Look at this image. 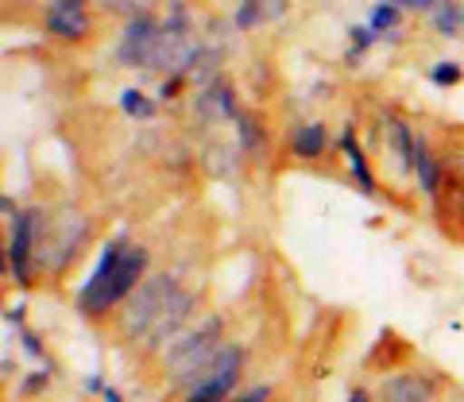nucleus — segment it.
I'll use <instances>...</instances> for the list:
<instances>
[{
    "label": "nucleus",
    "instance_id": "f257e3e1",
    "mask_svg": "<svg viewBox=\"0 0 464 402\" xmlns=\"http://www.w3.org/2000/svg\"><path fill=\"white\" fill-rule=\"evenodd\" d=\"M148 260H151L148 248H132L124 236L109 240L93 267V275L85 279V286L78 291V310L85 318H105L112 306H124L140 286L143 271H148Z\"/></svg>",
    "mask_w": 464,
    "mask_h": 402
},
{
    "label": "nucleus",
    "instance_id": "f03ea898",
    "mask_svg": "<svg viewBox=\"0 0 464 402\" xmlns=\"http://www.w3.org/2000/svg\"><path fill=\"white\" fill-rule=\"evenodd\" d=\"M221 333H225L221 318H209V321H201L194 329H186L182 337H174L167 344V371H170V379L194 383L201 371H206V364L217 356V349H221Z\"/></svg>",
    "mask_w": 464,
    "mask_h": 402
},
{
    "label": "nucleus",
    "instance_id": "7ed1b4c3",
    "mask_svg": "<svg viewBox=\"0 0 464 402\" xmlns=\"http://www.w3.org/2000/svg\"><path fill=\"white\" fill-rule=\"evenodd\" d=\"M174 291H179V282H174V275H151L148 282H140L132 298L121 306V333L124 337H148L159 313H163V306L174 298Z\"/></svg>",
    "mask_w": 464,
    "mask_h": 402
},
{
    "label": "nucleus",
    "instance_id": "20e7f679",
    "mask_svg": "<svg viewBox=\"0 0 464 402\" xmlns=\"http://www.w3.org/2000/svg\"><path fill=\"white\" fill-rule=\"evenodd\" d=\"M159 47H163V24L151 20V16H136V20L124 24L116 59H121L124 66H136V70H155Z\"/></svg>",
    "mask_w": 464,
    "mask_h": 402
},
{
    "label": "nucleus",
    "instance_id": "39448f33",
    "mask_svg": "<svg viewBox=\"0 0 464 402\" xmlns=\"http://www.w3.org/2000/svg\"><path fill=\"white\" fill-rule=\"evenodd\" d=\"M240 364H244V352L240 349H217V356L206 364V371H201L194 383H186V387H190L194 398L225 402V395L240 383Z\"/></svg>",
    "mask_w": 464,
    "mask_h": 402
},
{
    "label": "nucleus",
    "instance_id": "423d86ee",
    "mask_svg": "<svg viewBox=\"0 0 464 402\" xmlns=\"http://www.w3.org/2000/svg\"><path fill=\"white\" fill-rule=\"evenodd\" d=\"M43 221L39 209H24L12 217V228H8V271L12 279L20 286H32V275H27V267H32V248H35V228Z\"/></svg>",
    "mask_w": 464,
    "mask_h": 402
},
{
    "label": "nucleus",
    "instance_id": "0eeeda50",
    "mask_svg": "<svg viewBox=\"0 0 464 402\" xmlns=\"http://www.w3.org/2000/svg\"><path fill=\"white\" fill-rule=\"evenodd\" d=\"M190 313H194V294L174 291V298L163 306V313H159L155 329L148 333V344H151V349H159V344H167V340H174V337H182V333H186V321H190Z\"/></svg>",
    "mask_w": 464,
    "mask_h": 402
},
{
    "label": "nucleus",
    "instance_id": "6e6552de",
    "mask_svg": "<svg viewBox=\"0 0 464 402\" xmlns=\"http://www.w3.org/2000/svg\"><path fill=\"white\" fill-rule=\"evenodd\" d=\"M47 32L58 35V39L78 43V39L90 35V16H85V8H51L47 12Z\"/></svg>",
    "mask_w": 464,
    "mask_h": 402
},
{
    "label": "nucleus",
    "instance_id": "1a4fd4ad",
    "mask_svg": "<svg viewBox=\"0 0 464 402\" xmlns=\"http://www.w3.org/2000/svg\"><path fill=\"white\" fill-rule=\"evenodd\" d=\"M283 12H286V0H240L237 12H232V24H237L240 32H252L256 24L279 20Z\"/></svg>",
    "mask_w": 464,
    "mask_h": 402
},
{
    "label": "nucleus",
    "instance_id": "9d476101",
    "mask_svg": "<svg viewBox=\"0 0 464 402\" xmlns=\"http://www.w3.org/2000/svg\"><path fill=\"white\" fill-rule=\"evenodd\" d=\"M383 398L387 402H430L433 383L422 376H395V379L383 383Z\"/></svg>",
    "mask_w": 464,
    "mask_h": 402
},
{
    "label": "nucleus",
    "instance_id": "9b49d317",
    "mask_svg": "<svg viewBox=\"0 0 464 402\" xmlns=\"http://www.w3.org/2000/svg\"><path fill=\"white\" fill-rule=\"evenodd\" d=\"M341 151L348 155V170H353V178H356V186L364 194H375V178H372V170H368V159H364V151L356 148V136H353V128H344L341 132Z\"/></svg>",
    "mask_w": 464,
    "mask_h": 402
},
{
    "label": "nucleus",
    "instance_id": "f8f14e48",
    "mask_svg": "<svg viewBox=\"0 0 464 402\" xmlns=\"http://www.w3.org/2000/svg\"><path fill=\"white\" fill-rule=\"evenodd\" d=\"M325 148H329L325 124H306L290 136V151H295L298 159H317V155H325Z\"/></svg>",
    "mask_w": 464,
    "mask_h": 402
},
{
    "label": "nucleus",
    "instance_id": "ddd939ff",
    "mask_svg": "<svg viewBox=\"0 0 464 402\" xmlns=\"http://www.w3.org/2000/svg\"><path fill=\"white\" fill-rule=\"evenodd\" d=\"M414 175H418V186H422V194L426 197H433L438 194V182H441V167H438V159L430 155V148H426V139L418 136V151H414Z\"/></svg>",
    "mask_w": 464,
    "mask_h": 402
},
{
    "label": "nucleus",
    "instance_id": "4468645a",
    "mask_svg": "<svg viewBox=\"0 0 464 402\" xmlns=\"http://www.w3.org/2000/svg\"><path fill=\"white\" fill-rule=\"evenodd\" d=\"M121 109L128 112V117H136V120H151L155 117V100L143 97L140 90H124L121 93Z\"/></svg>",
    "mask_w": 464,
    "mask_h": 402
},
{
    "label": "nucleus",
    "instance_id": "2eb2a0df",
    "mask_svg": "<svg viewBox=\"0 0 464 402\" xmlns=\"http://www.w3.org/2000/svg\"><path fill=\"white\" fill-rule=\"evenodd\" d=\"M433 27H438L441 35H457L460 27H464V8H460V5H453V0H449L445 8H438V12H433Z\"/></svg>",
    "mask_w": 464,
    "mask_h": 402
},
{
    "label": "nucleus",
    "instance_id": "dca6fc26",
    "mask_svg": "<svg viewBox=\"0 0 464 402\" xmlns=\"http://www.w3.org/2000/svg\"><path fill=\"white\" fill-rule=\"evenodd\" d=\"M399 20H402V8H395V5H375L372 16H368V27L380 35V32H395Z\"/></svg>",
    "mask_w": 464,
    "mask_h": 402
},
{
    "label": "nucleus",
    "instance_id": "f3484780",
    "mask_svg": "<svg viewBox=\"0 0 464 402\" xmlns=\"http://www.w3.org/2000/svg\"><path fill=\"white\" fill-rule=\"evenodd\" d=\"M105 5L112 12H121V16H128V20H136V16H151L155 0H105Z\"/></svg>",
    "mask_w": 464,
    "mask_h": 402
},
{
    "label": "nucleus",
    "instance_id": "a211bd4d",
    "mask_svg": "<svg viewBox=\"0 0 464 402\" xmlns=\"http://www.w3.org/2000/svg\"><path fill=\"white\" fill-rule=\"evenodd\" d=\"M237 128H240V148H244V151H256V148H259V139H264V132H259V124H256L252 117H244V112H240V117H237Z\"/></svg>",
    "mask_w": 464,
    "mask_h": 402
},
{
    "label": "nucleus",
    "instance_id": "6ab92c4d",
    "mask_svg": "<svg viewBox=\"0 0 464 402\" xmlns=\"http://www.w3.org/2000/svg\"><path fill=\"white\" fill-rule=\"evenodd\" d=\"M348 39H353V51H348V62H356V59H364V54H368V47H372L375 32H372V27H353V32H348Z\"/></svg>",
    "mask_w": 464,
    "mask_h": 402
},
{
    "label": "nucleus",
    "instance_id": "aec40b11",
    "mask_svg": "<svg viewBox=\"0 0 464 402\" xmlns=\"http://www.w3.org/2000/svg\"><path fill=\"white\" fill-rule=\"evenodd\" d=\"M460 74H464V70H460L457 62H438V66L430 70V81H433V85H457Z\"/></svg>",
    "mask_w": 464,
    "mask_h": 402
},
{
    "label": "nucleus",
    "instance_id": "412c9836",
    "mask_svg": "<svg viewBox=\"0 0 464 402\" xmlns=\"http://www.w3.org/2000/svg\"><path fill=\"white\" fill-rule=\"evenodd\" d=\"M47 379H51V368H39L35 376H27V379H24L20 391H24V395H39L43 387H47Z\"/></svg>",
    "mask_w": 464,
    "mask_h": 402
},
{
    "label": "nucleus",
    "instance_id": "4be33fe9",
    "mask_svg": "<svg viewBox=\"0 0 464 402\" xmlns=\"http://www.w3.org/2000/svg\"><path fill=\"white\" fill-rule=\"evenodd\" d=\"M20 344H24V352L32 356V360H43V356H47V352H43V344H39V337L27 333V329H20Z\"/></svg>",
    "mask_w": 464,
    "mask_h": 402
},
{
    "label": "nucleus",
    "instance_id": "5701e85b",
    "mask_svg": "<svg viewBox=\"0 0 464 402\" xmlns=\"http://www.w3.org/2000/svg\"><path fill=\"white\" fill-rule=\"evenodd\" d=\"M232 402H271V387H267V383H259V387H252V391L237 395Z\"/></svg>",
    "mask_w": 464,
    "mask_h": 402
},
{
    "label": "nucleus",
    "instance_id": "b1692460",
    "mask_svg": "<svg viewBox=\"0 0 464 402\" xmlns=\"http://www.w3.org/2000/svg\"><path fill=\"white\" fill-rule=\"evenodd\" d=\"M179 90H182V78H167L163 85H159V97H174Z\"/></svg>",
    "mask_w": 464,
    "mask_h": 402
},
{
    "label": "nucleus",
    "instance_id": "393cba45",
    "mask_svg": "<svg viewBox=\"0 0 464 402\" xmlns=\"http://www.w3.org/2000/svg\"><path fill=\"white\" fill-rule=\"evenodd\" d=\"M51 8H85V0H51Z\"/></svg>",
    "mask_w": 464,
    "mask_h": 402
},
{
    "label": "nucleus",
    "instance_id": "a878e982",
    "mask_svg": "<svg viewBox=\"0 0 464 402\" xmlns=\"http://www.w3.org/2000/svg\"><path fill=\"white\" fill-rule=\"evenodd\" d=\"M101 398H105V402H124V395L116 391V387H105V391H101Z\"/></svg>",
    "mask_w": 464,
    "mask_h": 402
},
{
    "label": "nucleus",
    "instance_id": "bb28decb",
    "mask_svg": "<svg viewBox=\"0 0 464 402\" xmlns=\"http://www.w3.org/2000/svg\"><path fill=\"white\" fill-rule=\"evenodd\" d=\"M85 391H105V383H101V376H90V379H85Z\"/></svg>",
    "mask_w": 464,
    "mask_h": 402
},
{
    "label": "nucleus",
    "instance_id": "cd10ccee",
    "mask_svg": "<svg viewBox=\"0 0 464 402\" xmlns=\"http://www.w3.org/2000/svg\"><path fill=\"white\" fill-rule=\"evenodd\" d=\"M348 402H368V395H364V391H356V395H353V398H348Z\"/></svg>",
    "mask_w": 464,
    "mask_h": 402
}]
</instances>
